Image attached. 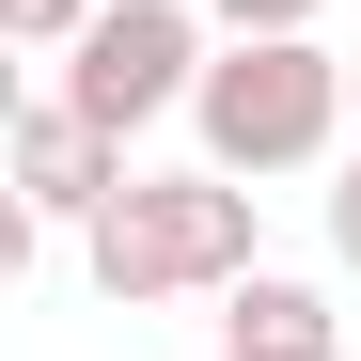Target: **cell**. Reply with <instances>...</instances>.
I'll return each instance as SVG.
<instances>
[{"label": "cell", "instance_id": "cell-1", "mask_svg": "<svg viewBox=\"0 0 361 361\" xmlns=\"http://www.w3.org/2000/svg\"><path fill=\"white\" fill-rule=\"evenodd\" d=\"M94 298L110 314H157V298H235L267 267L252 235V173H126V189L94 204Z\"/></svg>", "mask_w": 361, "mask_h": 361}, {"label": "cell", "instance_id": "cell-2", "mask_svg": "<svg viewBox=\"0 0 361 361\" xmlns=\"http://www.w3.org/2000/svg\"><path fill=\"white\" fill-rule=\"evenodd\" d=\"M189 126H204V173H314L345 126H361V94H345V47L330 32H235L204 94H189Z\"/></svg>", "mask_w": 361, "mask_h": 361}, {"label": "cell", "instance_id": "cell-3", "mask_svg": "<svg viewBox=\"0 0 361 361\" xmlns=\"http://www.w3.org/2000/svg\"><path fill=\"white\" fill-rule=\"evenodd\" d=\"M204 32H220L204 0H110V16L63 47V79H47V94H63V110H94L110 142H142L157 110H189V94H204V63H220Z\"/></svg>", "mask_w": 361, "mask_h": 361}, {"label": "cell", "instance_id": "cell-4", "mask_svg": "<svg viewBox=\"0 0 361 361\" xmlns=\"http://www.w3.org/2000/svg\"><path fill=\"white\" fill-rule=\"evenodd\" d=\"M126 173H142V157L110 142L94 110H63V94H32V110H16V204H32L47 235H94V204L126 189Z\"/></svg>", "mask_w": 361, "mask_h": 361}, {"label": "cell", "instance_id": "cell-5", "mask_svg": "<svg viewBox=\"0 0 361 361\" xmlns=\"http://www.w3.org/2000/svg\"><path fill=\"white\" fill-rule=\"evenodd\" d=\"M220 361H345V314L298 267H252V283L220 298Z\"/></svg>", "mask_w": 361, "mask_h": 361}, {"label": "cell", "instance_id": "cell-6", "mask_svg": "<svg viewBox=\"0 0 361 361\" xmlns=\"http://www.w3.org/2000/svg\"><path fill=\"white\" fill-rule=\"evenodd\" d=\"M94 16H110V0H0V32H16V47H32V63H63V47H79Z\"/></svg>", "mask_w": 361, "mask_h": 361}, {"label": "cell", "instance_id": "cell-7", "mask_svg": "<svg viewBox=\"0 0 361 361\" xmlns=\"http://www.w3.org/2000/svg\"><path fill=\"white\" fill-rule=\"evenodd\" d=\"M204 16H220V47H235V32H314L330 0H204Z\"/></svg>", "mask_w": 361, "mask_h": 361}, {"label": "cell", "instance_id": "cell-8", "mask_svg": "<svg viewBox=\"0 0 361 361\" xmlns=\"http://www.w3.org/2000/svg\"><path fill=\"white\" fill-rule=\"evenodd\" d=\"M330 267H361V157H330Z\"/></svg>", "mask_w": 361, "mask_h": 361}, {"label": "cell", "instance_id": "cell-9", "mask_svg": "<svg viewBox=\"0 0 361 361\" xmlns=\"http://www.w3.org/2000/svg\"><path fill=\"white\" fill-rule=\"evenodd\" d=\"M345 94H361V47H345Z\"/></svg>", "mask_w": 361, "mask_h": 361}]
</instances>
